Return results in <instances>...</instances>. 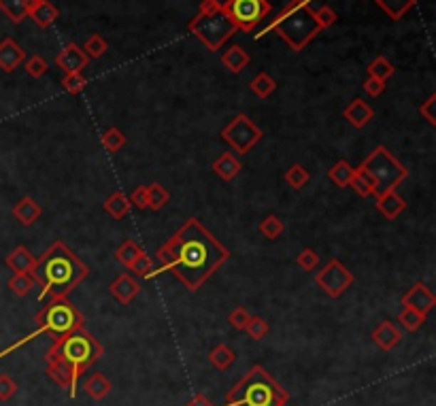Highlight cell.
<instances>
[{
    "instance_id": "obj_6",
    "label": "cell",
    "mask_w": 436,
    "mask_h": 406,
    "mask_svg": "<svg viewBox=\"0 0 436 406\" xmlns=\"http://www.w3.org/2000/svg\"><path fill=\"white\" fill-rule=\"evenodd\" d=\"M85 323V317L83 313L68 300V298H53L49 300L34 317V330L24 336L21 340H17L15 345H9L6 349L0 351V360L13 351H17L19 347H24L26 343L34 340L36 336H43V334H51L53 338L58 336H64L73 330H79L83 328Z\"/></svg>"
},
{
    "instance_id": "obj_47",
    "label": "cell",
    "mask_w": 436,
    "mask_h": 406,
    "mask_svg": "<svg viewBox=\"0 0 436 406\" xmlns=\"http://www.w3.org/2000/svg\"><path fill=\"white\" fill-rule=\"evenodd\" d=\"M17 383L9 377V375H0V402L11 400L17 394Z\"/></svg>"
},
{
    "instance_id": "obj_37",
    "label": "cell",
    "mask_w": 436,
    "mask_h": 406,
    "mask_svg": "<svg viewBox=\"0 0 436 406\" xmlns=\"http://www.w3.org/2000/svg\"><path fill=\"white\" fill-rule=\"evenodd\" d=\"M284 179H286V183L290 185L291 189H302L311 181V172L300 164H291L290 168L286 170Z\"/></svg>"
},
{
    "instance_id": "obj_24",
    "label": "cell",
    "mask_w": 436,
    "mask_h": 406,
    "mask_svg": "<svg viewBox=\"0 0 436 406\" xmlns=\"http://www.w3.org/2000/svg\"><path fill=\"white\" fill-rule=\"evenodd\" d=\"M58 15H60V11L51 4V0H36L30 9L28 17H32L38 28H49L58 19Z\"/></svg>"
},
{
    "instance_id": "obj_15",
    "label": "cell",
    "mask_w": 436,
    "mask_h": 406,
    "mask_svg": "<svg viewBox=\"0 0 436 406\" xmlns=\"http://www.w3.org/2000/svg\"><path fill=\"white\" fill-rule=\"evenodd\" d=\"M343 118L347 120V124L351 126V128H355V130H362L364 126H368L370 122H373V118H375V111H373V107L366 103V100H362V98H355V100H351L347 107H345V111H343Z\"/></svg>"
},
{
    "instance_id": "obj_23",
    "label": "cell",
    "mask_w": 436,
    "mask_h": 406,
    "mask_svg": "<svg viewBox=\"0 0 436 406\" xmlns=\"http://www.w3.org/2000/svg\"><path fill=\"white\" fill-rule=\"evenodd\" d=\"M111 390H113V383L103 375V373H94L92 377H88L85 379V383H83V392L92 398V400H105L109 394H111Z\"/></svg>"
},
{
    "instance_id": "obj_46",
    "label": "cell",
    "mask_w": 436,
    "mask_h": 406,
    "mask_svg": "<svg viewBox=\"0 0 436 406\" xmlns=\"http://www.w3.org/2000/svg\"><path fill=\"white\" fill-rule=\"evenodd\" d=\"M315 17H317V24H319V28H321V30H326V28L334 26V24H336V19H338L336 11H334L332 6H328V4L319 6V9L315 11Z\"/></svg>"
},
{
    "instance_id": "obj_44",
    "label": "cell",
    "mask_w": 436,
    "mask_h": 406,
    "mask_svg": "<svg viewBox=\"0 0 436 406\" xmlns=\"http://www.w3.org/2000/svg\"><path fill=\"white\" fill-rule=\"evenodd\" d=\"M249 319H251V315H249V311H247L245 306H237V308L228 315V323H230L234 330H239V332H245Z\"/></svg>"
},
{
    "instance_id": "obj_36",
    "label": "cell",
    "mask_w": 436,
    "mask_h": 406,
    "mask_svg": "<svg viewBox=\"0 0 436 406\" xmlns=\"http://www.w3.org/2000/svg\"><path fill=\"white\" fill-rule=\"evenodd\" d=\"M394 73H396V68H394V64H392L385 56H377V58L368 64V77L388 81Z\"/></svg>"
},
{
    "instance_id": "obj_32",
    "label": "cell",
    "mask_w": 436,
    "mask_h": 406,
    "mask_svg": "<svg viewBox=\"0 0 436 406\" xmlns=\"http://www.w3.org/2000/svg\"><path fill=\"white\" fill-rule=\"evenodd\" d=\"M249 88H251V92H254L258 98H269L271 94H275L277 81H275L271 75H266V73H258V75L254 77V81L249 83Z\"/></svg>"
},
{
    "instance_id": "obj_27",
    "label": "cell",
    "mask_w": 436,
    "mask_h": 406,
    "mask_svg": "<svg viewBox=\"0 0 436 406\" xmlns=\"http://www.w3.org/2000/svg\"><path fill=\"white\" fill-rule=\"evenodd\" d=\"M209 362H211L213 368L226 373V370H230L232 364L237 362V353H234L228 345L219 343V345H215V347L211 349V353H209Z\"/></svg>"
},
{
    "instance_id": "obj_38",
    "label": "cell",
    "mask_w": 436,
    "mask_h": 406,
    "mask_svg": "<svg viewBox=\"0 0 436 406\" xmlns=\"http://www.w3.org/2000/svg\"><path fill=\"white\" fill-rule=\"evenodd\" d=\"M100 142H103V147L109 151V153H118L124 145H126V135L120 130V128H107L105 132H103V136H100Z\"/></svg>"
},
{
    "instance_id": "obj_19",
    "label": "cell",
    "mask_w": 436,
    "mask_h": 406,
    "mask_svg": "<svg viewBox=\"0 0 436 406\" xmlns=\"http://www.w3.org/2000/svg\"><path fill=\"white\" fill-rule=\"evenodd\" d=\"M251 62L249 51H245L241 45H230L224 53H222V64L232 73V75H241Z\"/></svg>"
},
{
    "instance_id": "obj_41",
    "label": "cell",
    "mask_w": 436,
    "mask_h": 406,
    "mask_svg": "<svg viewBox=\"0 0 436 406\" xmlns=\"http://www.w3.org/2000/svg\"><path fill=\"white\" fill-rule=\"evenodd\" d=\"M24 68H26V73H28L32 79H41V77L47 73L49 64H47V60H45L43 56L34 53V56H30V58L24 60Z\"/></svg>"
},
{
    "instance_id": "obj_13",
    "label": "cell",
    "mask_w": 436,
    "mask_h": 406,
    "mask_svg": "<svg viewBox=\"0 0 436 406\" xmlns=\"http://www.w3.org/2000/svg\"><path fill=\"white\" fill-rule=\"evenodd\" d=\"M90 58L85 56V51L77 45V43H68L62 47V51H58L56 56V66L62 68L64 75L68 73H81L88 66Z\"/></svg>"
},
{
    "instance_id": "obj_33",
    "label": "cell",
    "mask_w": 436,
    "mask_h": 406,
    "mask_svg": "<svg viewBox=\"0 0 436 406\" xmlns=\"http://www.w3.org/2000/svg\"><path fill=\"white\" fill-rule=\"evenodd\" d=\"M258 230H260V234H262L264 239L277 241V239L286 232V224H284L277 215H266V217L260 222Z\"/></svg>"
},
{
    "instance_id": "obj_2",
    "label": "cell",
    "mask_w": 436,
    "mask_h": 406,
    "mask_svg": "<svg viewBox=\"0 0 436 406\" xmlns=\"http://www.w3.org/2000/svg\"><path fill=\"white\" fill-rule=\"evenodd\" d=\"M103 355L105 347L83 326L53 338V345L45 353V373L56 385H60L75 398L81 375L88 373Z\"/></svg>"
},
{
    "instance_id": "obj_40",
    "label": "cell",
    "mask_w": 436,
    "mask_h": 406,
    "mask_svg": "<svg viewBox=\"0 0 436 406\" xmlns=\"http://www.w3.org/2000/svg\"><path fill=\"white\" fill-rule=\"evenodd\" d=\"M245 332L249 334L251 340H262V338H266V334L271 332V323H269L264 317H258V315L254 317V315H251V319H249Z\"/></svg>"
},
{
    "instance_id": "obj_52",
    "label": "cell",
    "mask_w": 436,
    "mask_h": 406,
    "mask_svg": "<svg viewBox=\"0 0 436 406\" xmlns=\"http://www.w3.org/2000/svg\"><path fill=\"white\" fill-rule=\"evenodd\" d=\"M185 406H215V405H213L204 394H196V396H194V398H192Z\"/></svg>"
},
{
    "instance_id": "obj_26",
    "label": "cell",
    "mask_w": 436,
    "mask_h": 406,
    "mask_svg": "<svg viewBox=\"0 0 436 406\" xmlns=\"http://www.w3.org/2000/svg\"><path fill=\"white\" fill-rule=\"evenodd\" d=\"M105 213L109 215V217H113V219H124L128 213H130V200H128V196L124 194V192H113L107 200H105Z\"/></svg>"
},
{
    "instance_id": "obj_34",
    "label": "cell",
    "mask_w": 436,
    "mask_h": 406,
    "mask_svg": "<svg viewBox=\"0 0 436 406\" xmlns=\"http://www.w3.org/2000/svg\"><path fill=\"white\" fill-rule=\"evenodd\" d=\"M141 254H143L141 245H139L137 241L128 239V241H124V243L115 249V260L128 269V266L137 260V256H141Z\"/></svg>"
},
{
    "instance_id": "obj_49",
    "label": "cell",
    "mask_w": 436,
    "mask_h": 406,
    "mask_svg": "<svg viewBox=\"0 0 436 406\" xmlns=\"http://www.w3.org/2000/svg\"><path fill=\"white\" fill-rule=\"evenodd\" d=\"M435 105H436V94H430L428 100L420 107V115L430 124V126H436V115H435Z\"/></svg>"
},
{
    "instance_id": "obj_10",
    "label": "cell",
    "mask_w": 436,
    "mask_h": 406,
    "mask_svg": "<svg viewBox=\"0 0 436 406\" xmlns=\"http://www.w3.org/2000/svg\"><path fill=\"white\" fill-rule=\"evenodd\" d=\"M222 9L232 19L237 30L251 32L264 17L271 15L273 4L269 0H226L222 2Z\"/></svg>"
},
{
    "instance_id": "obj_8",
    "label": "cell",
    "mask_w": 436,
    "mask_h": 406,
    "mask_svg": "<svg viewBox=\"0 0 436 406\" xmlns=\"http://www.w3.org/2000/svg\"><path fill=\"white\" fill-rule=\"evenodd\" d=\"M187 30L209 49L219 51L239 30L222 9L219 0H202L198 13L187 24Z\"/></svg>"
},
{
    "instance_id": "obj_5",
    "label": "cell",
    "mask_w": 436,
    "mask_h": 406,
    "mask_svg": "<svg viewBox=\"0 0 436 406\" xmlns=\"http://www.w3.org/2000/svg\"><path fill=\"white\" fill-rule=\"evenodd\" d=\"M288 402L290 392L281 387L264 366L256 364L226 394L224 406H288Z\"/></svg>"
},
{
    "instance_id": "obj_21",
    "label": "cell",
    "mask_w": 436,
    "mask_h": 406,
    "mask_svg": "<svg viewBox=\"0 0 436 406\" xmlns=\"http://www.w3.org/2000/svg\"><path fill=\"white\" fill-rule=\"evenodd\" d=\"M13 217L21 224V226H32L41 215H43V209H41V204L34 200V198H30V196H24L15 207H13Z\"/></svg>"
},
{
    "instance_id": "obj_50",
    "label": "cell",
    "mask_w": 436,
    "mask_h": 406,
    "mask_svg": "<svg viewBox=\"0 0 436 406\" xmlns=\"http://www.w3.org/2000/svg\"><path fill=\"white\" fill-rule=\"evenodd\" d=\"M130 204H135L137 209H147V185H139L133 194H130Z\"/></svg>"
},
{
    "instance_id": "obj_20",
    "label": "cell",
    "mask_w": 436,
    "mask_h": 406,
    "mask_svg": "<svg viewBox=\"0 0 436 406\" xmlns=\"http://www.w3.org/2000/svg\"><path fill=\"white\" fill-rule=\"evenodd\" d=\"M213 172L222 179V181H232L234 177H239V172L243 170L241 160L234 153H222L219 157L213 160L211 164Z\"/></svg>"
},
{
    "instance_id": "obj_45",
    "label": "cell",
    "mask_w": 436,
    "mask_h": 406,
    "mask_svg": "<svg viewBox=\"0 0 436 406\" xmlns=\"http://www.w3.org/2000/svg\"><path fill=\"white\" fill-rule=\"evenodd\" d=\"M296 264H298L302 271L313 272L317 269V264H319V256H317V251H313L311 247H306V249H302V251L298 254Z\"/></svg>"
},
{
    "instance_id": "obj_30",
    "label": "cell",
    "mask_w": 436,
    "mask_h": 406,
    "mask_svg": "<svg viewBox=\"0 0 436 406\" xmlns=\"http://www.w3.org/2000/svg\"><path fill=\"white\" fill-rule=\"evenodd\" d=\"M168 202H170V192H168L162 183L153 181V183L147 185V209L160 211V209H164Z\"/></svg>"
},
{
    "instance_id": "obj_14",
    "label": "cell",
    "mask_w": 436,
    "mask_h": 406,
    "mask_svg": "<svg viewBox=\"0 0 436 406\" xmlns=\"http://www.w3.org/2000/svg\"><path fill=\"white\" fill-rule=\"evenodd\" d=\"M109 291H111V296H113L120 304L128 306V304L141 293V283H139L133 274L124 272V274H120V276L109 285Z\"/></svg>"
},
{
    "instance_id": "obj_4",
    "label": "cell",
    "mask_w": 436,
    "mask_h": 406,
    "mask_svg": "<svg viewBox=\"0 0 436 406\" xmlns=\"http://www.w3.org/2000/svg\"><path fill=\"white\" fill-rule=\"evenodd\" d=\"M271 30H275L277 36L290 45L291 51H302L321 32L317 17H315V11L311 9L308 0H290L281 9V13L264 30H260V34H256V36L262 38Z\"/></svg>"
},
{
    "instance_id": "obj_35",
    "label": "cell",
    "mask_w": 436,
    "mask_h": 406,
    "mask_svg": "<svg viewBox=\"0 0 436 406\" xmlns=\"http://www.w3.org/2000/svg\"><path fill=\"white\" fill-rule=\"evenodd\" d=\"M426 319H428V315H422L420 311L407 308V306H403V311L398 313V323H403V328L407 332H417L426 323Z\"/></svg>"
},
{
    "instance_id": "obj_31",
    "label": "cell",
    "mask_w": 436,
    "mask_h": 406,
    "mask_svg": "<svg viewBox=\"0 0 436 406\" xmlns=\"http://www.w3.org/2000/svg\"><path fill=\"white\" fill-rule=\"evenodd\" d=\"M6 285H9V289H11L15 296L24 298V296H28V293L34 289L36 281L32 279V274H30V272H13V274H11V279L6 281Z\"/></svg>"
},
{
    "instance_id": "obj_51",
    "label": "cell",
    "mask_w": 436,
    "mask_h": 406,
    "mask_svg": "<svg viewBox=\"0 0 436 406\" xmlns=\"http://www.w3.org/2000/svg\"><path fill=\"white\" fill-rule=\"evenodd\" d=\"M349 185H351V187L355 189V194H358V196H362V198L373 196V194H370V187L366 185V181H362V179H360L355 172H353V179H351V183H349Z\"/></svg>"
},
{
    "instance_id": "obj_9",
    "label": "cell",
    "mask_w": 436,
    "mask_h": 406,
    "mask_svg": "<svg viewBox=\"0 0 436 406\" xmlns=\"http://www.w3.org/2000/svg\"><path fill=\"white\" fill-rule=\"evenodd\" d=\"M222 140L234 151V153H249L260 140H262V128L245 113H237L224 128H222Z\"/></svg>"
},
{
    "instance_id": "obj_7",
    "label": "cell",
    "mask_w": 436,
    "mask_h": 406,
    "mask_svg": "<svg viewBox=\"0 0 436 406\" xmlns=\"http://www.w3.org/2000/svg\"><path fill=\"white\" fill-rule=\"evenodd\" d=\"M355 175L366 181L370 194L377 198L385 192L396 189L409 177V168L400 160H396L388 147L379 145L362 160V164L355 168Z\"/></svg>"
},
{
    "instance_id": "obj_22",
    "label": "cell",
    "mask_w": 436,
    "mask_h": 406,
    "mask_svg": "<svg viewBox=\"0 0 436 406\" xmlns=\"http://www.w3.org/2000/svg\"><path fill=\"white\" fill-rule=\"evenodd\" d=\"M34 264H36V258L30 254L28 247H15L4 258V266L11 272H32Z\"/></svg>"
},
{
    "instance_id": "obj_3",
    "label": "cell",
    "mask_w": 436,
    "mask_h": 406,
    "mask_svg": "<svg viewBox=\"0 0 436 406\" xmlns=\"http://www.w3.org/2000/svg\"><path fill=\"white\" fill-rule=\"evenodd\" d=\"M30 274L36 281V285H41L43 289L38 298L45 300L47 296L49 300H53V298H68L71 291L88 279L90 269L68 245H64L62 241H56L45 249L41 258H36V264Z\"/></svg>"
},
{
    "instance_id": "obj_25",
    "label": "cell",
    "mask_w": 436,
    "mask_h": 406,
    "mask_svg": "<svg viewBox=\"0 0 436 406\" xmlns=\"http://www.w3.org/2000/svg\"><path fill=\"white\" fill-rule=\"evenodd\" d=\"M34 2L36 0H0V11L9 17V21L21 24L30 15Z\"/></svg>"
},
{
    "instance_id": "obj_42",
    "label": "cell",
    "mask_w": 436,
    "mask_h": 406,
    "mask_svg": "<svg viewBox=\"0 0 436 406\" xmlns=\"http://www.w3.org/2000/svg\"><path fill=\"white\" fill-rule=\"evenodd\" d=\"M130 269V272L135 274V276H141V279H151V274H153V260L147 256L145 251L141 254V256H137V260L128 266Z\"/></svg>"
},
{
    "instance_id": "obj_18",
    "label": "cell",
    "mask_w": 436,
    "mask_h": 406,
    "mask_svg": "<svg viewBox=\"0 0 436 406\" xmlns=\"http://www.w3.org/2000/svg\"><path fill=\"white\" fill-rule=\"evenodd\" d=\"M26 51L13 41V38H2L0 41V71L2 73H13L19 64H24Z\"/></svg>"
},
{
    "instance_id": "obj_11",
    "label": "cell",
    "mask_w": 436,
    "mask_h": 406,
    "mask_svg": "<svg viewBox=\"0 0 436 406\" xmlns=\"http://www.w3.org/2000/svg\"><path fill=\"white\" fill-rule=\"evenodd\" d=\"M353 272L349 271L341 260H330L326 262L319 272L315 274V283L326 291V296L330 298H341L351 285H353Z\"/></svg>"
},
{
    "instance_id": "obj_39",
    "label": "cell",
    "mask_w": 436,
    "mask_h": 406,
    "mask_svg": "<svg viewBox=\"0 0 436 406\" xmlns=\"http://www.w3.org/2000/svg\"><path fill=\"white\" fill-rule=\"evenodd\" d=\"M83 51H85V56L92 60H96V58H103L105 53H107V49H109V43H107V38L103 36V34H92L88 41H85V45L81 47Z\"/></svg>"
},
{
    "instance_id": "obj_16",
    "label": "cell",
    "mask_w": 436,
    "mask_h": 406,
    "mask_svg": "<svg viewBox=\"0 0 436 406\" xmlns=\"http://www.w3.org/2000/svg\"><path fill=\"white\" fill-rule=\"evenodd\" d=\"M375 207L388 222H394L396 217H400L407 211V200L396 189H392V192H385V194L377 196Z\"/></svg>"
},
{
    "instance_id": "obj_1",
    "label": "cell",
    "mask_w": 436,
    "mask_h": 406,
    "mask_svg": "<svg viewBox=\"0 0 436 406\" xmlns=\"http://www.w3.org/2000/svg\"><path fill=\"white\" fill-rule=\"evenodd\" d=\"M160 272H170L187 291H198L228 260L230 251L198 222L187 219L160 249H157Z\"/></svg>"
},
{
    "instance_id": "obj_43",
    "label": "cell",
    "mask_w": 436,
    "mask_h": 406,
    "mask_svg": "<svg viewBox=\"0 0 436 406\" xmlns=\"http://www.w3.org/2000/svg\"><path fill=\"white\" fill-rule=\"evenodd\" d=\"M88 85V79L81 75V73H68L62 77V88L68 92V94H81Z\"/></svg>"
},
{
    "instance_id": "obj_28",
    "label": "cell",
    "mask_w": 436,
    "mask_h": 406,
    "mask_svg": "<svg viewBox=\"0 0 436 406\" xmlns=\"http://www.w3.org/2000/svg\"><path fill=\"white\" fill-rule=\"evenodd\" d=\"M375 2H377V6H379L390 19L398 21V19H403V17L415 6L417 0H375Z\"/></svg>"
},
{
    "instance_id": "obj_12",
    "label": "cell",
    "mask_w": 436,
    "mask_h": 406,
    "mask_svg": "<svg viewBox=\"0 0 436 406\" xmlns=\"http://www.w3.org/2000/svg\"><path fill=\"white\" fill-rule=\"evenodd\" d=\"M400 304L407 306V308H415V311H420L422 315H428L436 306V296L428 285L415 283V285L403 296Z\"/></svg>"
},
{
    "instance_id": "obj_17",
    "label": "cell",
    "mask_w": 436,
    "mask_h": 406,
    "mask_svg": "<svg viewBox=\"0 0 436 406\" xmlns=\"http://www.w3.org/2000/svg\"><path fill=\"white\" fill-rule=\"evenodd\" d=\"M370 338H373V343L381 349V351H392L400 340H403V332H400V328L396 326V323H392V321H381L375 330H373V334H370Z\"/></svg>"
},
{
    "instance_id": "obj_48",
    "label": "cell",
    "mask_w": 436,
    "mask_h": 406,
    "mask_svg": "<svg viewBox=\"0 0 436 406\" xmlns=\"http://www.w3.org/2000/svg\"><path fill=\"white\" fill-rule=\"evenodd\" d=\"M362 90L368 94V96H373V98H379L383 92H385V81H381V79H375V77H368L366 81H364V85H362Z\"/></svg>"
},
{
    "instance_id": "obj_29",
    "label": "cell",
    "mask_w": 436,
    "mask_h": 406,
    "mask_svg": "<svg viewBox=\"0 0 436 406\" xmlns=\"http://www.w3.org/2000/svg\"><path fill=\"white\" fill-rule=\"evenodd\" d=\"M355 168L347 162V160H338L330 170H328V179L336 185V187H349L351 179H353Z\"/></svg>"
}]
</instances>
